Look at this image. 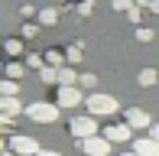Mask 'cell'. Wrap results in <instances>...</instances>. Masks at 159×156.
Wrapping results in <instances>:
<instances>
[{
	"instance_id": "1",
	"label": "cell",
	"mask_w": 159,
	"mask_h": 156,
	"mask_svg": "<svg viewBox=\"0 0 159 156\" xmlns=\"http://www.w3.org/2000/svg\"><path fill=\"white\" fill-rule=\"evenodd\" d=\"M26 117L36 120V124H55V120H59V104L33 101V104H26Z\"/></svg>"
},
{
	"instance_id": "2",
	"label": "cell",
	"mask_w": 159,
	"mask_h": 156,
	"mask_svg": "<svg viewBox=\"0 0 159 156\" xmlns=\"http://www.w3.org/2000/svg\"><path fill=\"white\" fill-rule=\"evenodd\" d=\"M84 104H88V114L91 117H107L117 111V101H114L111 94H101V91H91L88 98H84Z\"/></svg>"
},
{
	"instance_id": "3",
	"label": "cell",
	"mask_w": 159,
	"mask_h": 156,
	"mask_svg": "<svg viewBox=\"0 0 159 156\" xmlns=\"http://www.w3.org/2000/svg\"><path fill=\"white\" fill-rule=\"evenodd\" d=\"M78 146H81V153L84 156H111V140L104 137V133H94V137H84V140H78Z\"/></svg>"
},
{
	"instance_id": "4",
	"label": "cell",
	"mask_w": 159,
	"mask_h": 156,
	"mask_svg": "<svg viewBox=\"0 0 159 156\" xmlns=\"http://www.w3.org/2000/svg\"><path fill=\"white\" fill-rule=\"evenodd\" d=\"M68 130H71V137H75V140H84V137H94V133H98V120L94 117H75V120H71V124H68Z\"/></svg>"
},
{
	"instance_id": "5",
	"label": "cell",
	"mask_w": 159,
	"mask_h": 156,
	"mask_svg": "<svg viewBox=\"0 0 159 156\" xmlns=\"http://www.w3.org/2000/svg\"><path fill=\"white\" fill-rule=\"evenodd\" d=\"M10 150L16 156H36L39 153V143H36L33 137H20L16 133V137H10Z\"/></svg>"
},
{
	"instance_id": "6",
	"label": "cell",
	"mask_w": 159,
	"mask_h": 156,
	"mask_svg": "<svg viewBox=\"0 0 159 156\" xmlns=\"http://www.w3.org/2000/svg\"><path fill=\"white\" fill-rule=\"evenodd\" d=\"M81 101H84V98H81V91H78L75 85H62V88H59V98H55L59 108H78Z\"/></svg>"
},
{
	"instance_id": "7",
	"label": "cell",
	"mask_w": 159,
	"mask_h": 156,
	"mask_svg": "<svg viewBox=\"0 0 159 156\" xmlns=\"http://www.w3.org/2000/svg\"><path fill=\"white\" fill-rule=\"evenodd\" d=\"M130 130H133L130 124H111V127H104V137L111 140V143H127V140L133 137Z\"/></svg>"
},
{
	"instance_id": "8",
	"label": "cell",
	"mask_w": 159,
	"mask_h": 156,
	"mask_svg": "<svg viewBox=\"0 0 159 156\" xmlns=\"http://www.w3.org/2000/svg\"><path fill=\"white\" fill-rule=\"evenodd\" d=\"M133 150L140 153V156H159V140L156 137H143V140L133 143Z\"/></svg>"
},
{
	"instance_id": "9",
	"label": "cell",
	"mask_w": 159,
	"mask_h": 156,
	"mask_svg": "<svg viewBox=\"0 0 159 156\" xmlns=\"http://www.w3.org/2000/svg\"><path fill=\"white\" fill-rule=\"evenodd\" d=\"M20 101H16V94H0V114L3 117H16L20 114Z\"/></svg>"
},
{
	"instance_id": "10",
	"label": "cell",
	"mask_w": 159,
	"mask_h": 156,
	"mask_svg": "<svg viewBox=\"0 0 159 156\" xmlns=\"http://www.w3.org/2000/svg\"><path fill=\"white\" fill-rule=\"evenodd\" d=\"M127 124L136 127V130H143V127H149V114H146V111H140V108H130V111H127Z\"/></svg>"
},
{
	"instance_id": "11",
	"label": "cell",
	"mask_w": 159,
	"mask_h": 156,
	"mask_svg": "<svg viewBox=\"0 0 159 156\" xmlns=\"http://www.w3.org/2000/svg\"><path fill=\"white\" fill-rule=\"evenodd\" d=\"M39 78H42V81H46V85L59 81V68H52V65H42V68H39Z\"/></svg>"
},
{
	"instance_id": "12",
	"label": "cell",
	"mask_w": 159,
	"mask_h": 156,
	"mask_svg": "<svg viewBox=\"0 0 159 156\" xmlns=\"http://www.w3.org/2000/svg\"><path fill=\"white\" fill-rule=\"evenodd\" d=\"M78 75L71 72V68H59V85H75Z\"/></svg>"
},
{
	"instance_id": "13",
	"label": "cell",
	"mask_w": 159,
	"mask_h": 156,
	"mask_svg": "<svg viewBox=\"0 0 159 156\" xmlns=\"http://www.w3.org/2000/svg\"><path fill=\"white\" fill-rule=\"evenodd\" d=\"M159 81V75L153 72V68H143V72H140V85H156Z\"/></svg>"
},
{
	"instance_id": "14",
	"label": "cell",
	"mask_w": 159,
	"mask_h": 156,
	"mask_svg": "<svg viewBox=\"0 0 159 156\" xmlns=\"http://www.w3.org/2000/svg\"><path fill=\"white\" fill-rule=\"evenodd\" d=\"M46 62H49L52 68H59V65H62V52H59V49H49V52H46Z\"/></svg>"
},
{
	"instance_id": "15",
	"label": "cell",
	"mask_w": 159,
	"mask_h": 156,
	"mask_svg": "<svg viewBox=\"0 0 159 156\" xmlns=\"http://www.w3.org/2000/svg\"><path fill=\"white\" fill-rule=\"evenodd\" d=\"M16 91H20L16 81H0V94H16Z\"/></svg>"
},
{
	"instance_id": "16",
	"label": "cell",
	"mask_w": 159,
	"mask_h": 156,
	"mask_svg": "<svg viewBox=\"0 0 159 156\" xmlns=\"http://www.w3.org/2000/svg\"><path fill=\"white\" fill-rule=\"evenodd\" d=\"M3 49H7L10 55H20V52H23V46H20L16 39H7V42H3Z\"/></svg>"
},
{
	"instance_id": "17",
	"label": "cell",
	"mask_w": 159,
	"mask_h": 156,
	"mask_svg": "<svg viewBox=\"0 0 159 156\" xmlns=\"http://www.w3.org/2000/svg\"><path fill=\"white\" fill-rule=\"evenodd\" d=\"M78 81H81L84 88H94V85H98V78H94V75H81V78H78Z\"/></svg>"
},
{
	"instance_id": "18",
	"label": "cell",
	"mask_w": 159,
	"mask_h": 156,
	"mask_svg": "<svg viewBox=\"0 0 159 156\" xmlns=\"http://www.w3.org/2000/svg\"><path fill=\"white\" fill-rule=\"evenodd\" d=\"M39 20H42V23H55V10H42Z\"/></svg>"
},
{
	"instance_id": "19",
	"label": "cell",
	"mask_w": 159,
	"mask_h": 156,
	"mask_svg": "<svg viewBox=\"0 0 159 156\" xmlns=\"http://www.w3.org/2000/svg\"><path fill=\"white\" fill-rule=\"evenodd\" d=\"M7 75H10V78H20V75H23V65H10V68H7Z\"/></svg>"
},
{
	"instance_id": "20",
	"label": "cell",
	"mask_w": 159,
	"mask_h": 156,
	"mask_svg": "<svg viewBox=\"0 0 159 156\" xmlns=\"http://www.w3.org/2000/svg\"><path fill=\"white\" fill-rule=\"evenodd\" d=\"M10 120H13V117H3V114H0V133L10 130Z\"/></svg>"
},
{
	"instance_id": "21",
	"label": "cell",
	"mask_w": 159,
	"mask_h": 156,
	"mask_svg": "<svg viewBox=\"0 0 159 156\" xmlns=\"http://www.w3.org/2000/svg\"><path fill=\"white\" fill-rule=\"evenodd\" d=\"M36 156H62V153H55V150H39Z\"/></svg>"
},
{
	"instance_id": "22",
	"label": "cell",
	"mask_w": 159,
	"mask_h": 156,
	"mask_svg": "<svg viewBox=\"0 0 159 156\" xmlns=\"http://www.w3.org/2000/svg\"><path fill=\"white\" fill-rule=\"evenodd\" d=\"M149 137H156V140H159V124H156V127H153V133H149Z\"/></svg>"
},
{
	"instance_id": "23",
	"label": "cell",
	"mask_w": 159,
	"mask_h": 156,
	"mask_svg": "<svg viewBox=\"0 0 159 156\" xmlns=\"http://www.w3.org/2000/svg\"><path fill=\"white\" fill-rule=\"evenodd\" d=\"M0 156H16V153H13V150H0Z\"/></svg>"
},
{
	"instance_id": "24",
	"label": "cell",
	"mask_w": 159,
	"mask_h": 156,
	"mask_svg": "<svg viewBox=\"0 0 159 156\" xmlns=\"http://www.w3.org/2000/svg\"><path fill=\"white\" fill-rule=\"evenodd\" d=\"M120 156H140V153H136V150H133V153H120Z\"/></svg>"
},
{
	"instance_id": "25",
	"label": "cell",
	"mask_w": 159,
	"mask_h": 156,
	"mask_svg": "<svg viewBox=\"0 0 159 156\" xmlns=\"http://www.w3.org/2000/svg\"><path fill=\"white\" fill-rule=\"evenodd\" d=\"M0 150H3V137H0Z\"/></svg>"
}]
</instances>
